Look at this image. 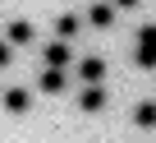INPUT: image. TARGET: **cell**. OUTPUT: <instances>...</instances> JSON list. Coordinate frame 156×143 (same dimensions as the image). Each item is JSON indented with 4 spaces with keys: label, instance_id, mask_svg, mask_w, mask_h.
<instances>
[{
    "label": "cell",
    "instance_id": "1",
    "mask_svg": "<svg viewBox=\"0 0 156 143\" xmlns=\"http://www.w3.org/2000/svg\"><path fill=\"white\" fill-rule=\"evenodd\" d=\"M133 60H138L142 69H156V23H142V32H138V51H133Z\"/></svg>",
    "mask_w": 156,
    "mask_h": 143
},
{
    "label": "cell",
    "instance_id": "2",
    "mask_svg": "<svg viewBox=\"0 0 156 143\" xmlns=\"http://www.w3.org/2000/svg\"><path fill=\"white\" fill-rule=\"evenodd\" d=\"M78 106L83 111H106V83H87L78 92Z\"/></svg>",
    "mask_w": 156,
    "mask_h": 143
},
{
    "label": "cell",
    "instance_id": "3",
    "mask_svg": "<svg viewBox=\"0 0 156 143\" xmlns=\"http://www.w3.org/2000/svg\"><path fill=\"white\" fill-rule=\"evenodd\" d=\"M87 23L92 28H110L115 23V0H97V5L87 9Z\"/></svg>",
    "mask_w": 156,
    "mask_h": 143
},
{
    "label": "cell",
    "instance_id": "4",
    "mask_svg": "<svg viewBox=\"0 0 156 143\" xmlns=\"http://www.w3.org/2000/svg\"><path fill=\"white\" fill-rule=\"evenodd\" d=\"M64 83H69V79H64V69H60V65H46V74L37 79V88H41V92H51V97H55V92H64Z\"/></svg>",
    "mask_w": 156,
    "mask_h": 143
},
{
    "label": "cell",
    "instance_id": "5",
    "mask_svg": "<svg viewBox=\"0 0 156 143\" xmlns=\"http://www.w3.org/2000/svg\"><path fill=\"white\" fill-rule=\"evenodd\" d=\"M69 60H73V46H69L64 37H55V42L46 46V65H60V69H69Z\"/></svg>",
    "mask_w": 156,
    "mask_h": 143
},
{
    "label": "cell",
    "instance_id": "6",
    "mask_svg": "<svg viewBox=\"0 0 156 143\" xmlns=\"http://www.w3.org/2000/svg\"><path fill=\"white\" fill-rule=\"evenodd\" d=\"M78 79H83V83H101L106 79V60L101 55H87L83 65H78Z\"/></svg>",
    "mask_w": 156,
    "mask_h": 143
},
{
    "label": "cell",
    "instance_id": "7",
    "mask_svg": "<svg viewBox=\"0 0 156 143\" xmlns=\"http://www.w3.org/2000/svg\"><path fill=\"white\" fill-rule=\"evenodd\" d=\"M28 106H32V88H9V92H5V111L23 115Z\"/></svg>",
    "mask_w": 156,
    "mask_h": 143
},
{
    "label": "cell",
    "instance_id": "8",
    "mask_svg": "<svg viewBox=\"0 0 156 143\" xmlns=\"http://www.w3.org/2000/svg\"><path fill=\"white\" fill-rule=\"evenodd\" d=\"M28 42H32V23L28 19H14L9 23V46H28Z\"/></svg>",
    "mask_w": 156,
    "mask_h": 143
},
{
    "label": "cell",
    "instance_id": "9",
    "mask_svg": "<svg viewBox=\"0 0 156 143\" xmlns=\"http://www.w3.org/2000/svg\"><path fill=\"white\" fill-rule=\"evenodd\" d=\"M55 37L73 42V37H78V19H73V14H60V19H55Z\"/></svg>",
    "mask_w": 156,
    "mask_h": 143
},
{
    "label": "cell",
    "instance_id": "10",
    "mask_svg": "<svg viewBox=\"0 0 156 143\" xmlns=\"http://www.w3.org/2000/svg\"><path fill=\"white\" fill-rule=\"evenodd\" d=\"M133 120H138L142 129H151V125H156V102H138V111H133Z\"/></svg>",
    "mask_w": 156,
    "mask_h": 143
},
{
    "label": "cell",
    "instance_id": "11",
    "mask_svg": "<svg viewBox=\"0 0 156 143\" xmlns=\"http://www.w3.org/2000/svg\"><path fill=\"white\" fill-rule=\"evenodd\" d=\"M9 55H14V51H9V42H0V69L9 65Z\"/></svg>",
    "mask_w": 156,
    "mask_h": 143
},
{
    "label": "cell",
    "instance_id": "12",
    "mask_svg": "<svg viewBox=\"0 0 156 143\" xmlns=\"http://www.w3.org/2000/svg\"><path fill=\"white\" fill-rule=\"evenodd\" d=\"M138 5V0H115V9H133Z\"/></svg>",
    "mask_w": 156,
    "mask_h": 143
}]
</instances>
